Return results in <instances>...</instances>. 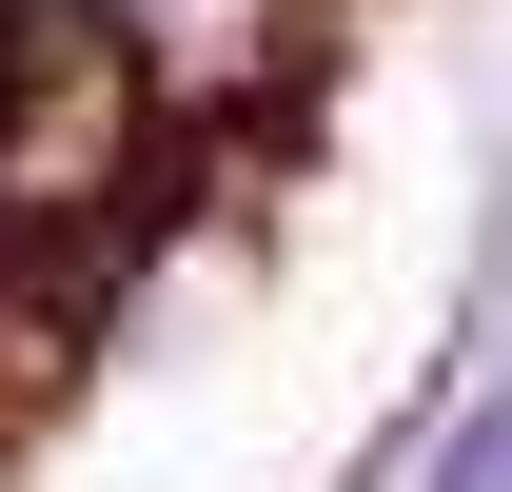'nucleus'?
I'll return each instance as SVG.
<instances>
[{"mask_svg":"<svg viewBox=\"0 0 512 492\" xmlns=\"http://www.w3.org/2000/svg\"><path fill=\"white\" fill-rule=\"evenodd\" d=\"M434 492H512V394H473V414L434 433Z\"/></svg>","mask_w":512,"mask_h":492,"instance_id":"obj_1","label":"nucleus"}]
</instances>
